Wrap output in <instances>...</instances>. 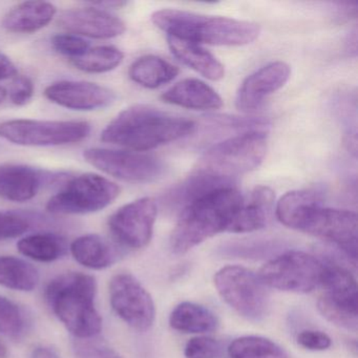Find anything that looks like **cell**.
I'll use <instances>...</instances> for the list:
<instances>
[{"label": "cell", "instance_id": "obj_1", "mask_svg": "<svg viewBox=\"0 0 358 358\" xmlns=\"http://www.w3.org/2000/svg\"><path fill=\"white\" fill-rule=\"evenodd\" d=\"M312 190L287 192L276 204V217L291 229L317 236L336 246L350 261L357 259V215L350 210L322 207Z\"/></svg>", "mask_w": 358, "mask_h": 358}, {"label": "cell", "instance_id": "obj_2", "mask_svg": "<svg viewBox=\"0 0 358 358\" xmlns=\"http://www.w3.org/2000/svg\"><path fill=\"white\" fill-rule=\"evenodd\" d=\"M196 123L189 119L137 104L122 110L101 133L106 143L143 152L192 135Z\"/></svg>", "mask_w": 358, "mask_h": 358}, {"label": "cell", "instance_id": "obj_3", "mask_svg": "<svg viewBox=\"0 0 358 358\" xmlns=\"http://www.w3.org/2000/svg\"><path fill=\"white\" fill-rule=\"evenodd\" d=\"M244 199L234 186L220 188L184 206L171 236V250L184 255L221 232L227 231Z\"/></svg>", "mask_w": 358, "mask_h": 358}, {"label": "cell", "instance_id": "obj_4", "mask_svg": "<svg viewBox=\"0 0 358 358\" xmlns=\"http://www.w3.org/2000/svg\"><path fill=\"white\" fill-rule=\"evenodd\" d=\"M152 22L167 36L198 45L241 47L253 43L261 33L259 24L255 22L175 9L155 12Z\"/></svg>", "mask_w": 358, "mask_h": 358}, {"label": "cell", "instance_id": "obj_5", "mask_svg": "<svg viewBox=\"0 0 358 358\" xmlns=\"http://www.w3.org/2000/svg\"><path fill=\"white\" fill-rule=\"evenodd\" d=\"M97 282L81 272H68L50 282L45 299L56 317L77 339L101 332L102 318L95 305Z\"/></svg>", "mask_w": 358, "mask_h": 358}, {"label": "cell", "instance_id": "obj_6", "mask_svg": "<svg viewBox=\"0 0 358 358\" xmlns=\"http://www.w3.org/2000/svg\"><path fill=\"white\" fill-rule=\"evenodd\" d=\"M266 131H251L213 144L194 167L196 173L236 184V178L257 169L267 154Z\"/></svg>", "mask_w": 358, "mask_h": 358}, {"label": "cell", "instance_id": "obj_7", "mask_svg": "<svg viewBox=\"0 0 358 358\" xmlns=\"http://www.w3.org/2000/svg\"><path fill=\"white\" fill-rule=\"evenodd\" d=\"M213 282L220 296L238 315L251 322L267 316L269 291L255 272L242 266H226L215 273Z\"/></svg>", "mask_w": 358, "mask_h": 358}, {"label": "cell", "instance_id": "obj_8", "mask_svg": "<svg viewBox=\"0 0 358 358\" xmlns=\"http://www.w3.org/2000/svg\"><path fill=\"white\" fill-rule=\"evenodd\" d=\"M120 194L114 182L96 173H83L73 178L47 203V210L54 215H89L110 206Z\"/></svg>", "mask_w": 358, "mask_h": 358}, {"label": "cell", "instance_id": "obj_9", "mask_svg": "<svg viewBox=\"0 0 358 358\" xmlns=\"http://www.w3.org/2000/svg\"><path fill=\"white\" fill-rule=\"evenodd\" d=\"M92 127L85 121L15 119L0 123V138L10 143L32 148L68 145L89 137Z\"/></svg>", "mask_w": 358, "mask_h": 358}, {"label": "cell", "instance_id": "obj_10", "mask_svg": "<svg viewBox=\"0 0 358 358\" xmlns=\"http://www.w3.org/2000/svg\"><path fill=\"white\" fill-rule=\"evenodd\" d=\"M320 286L324 293L318 311L331 324L356 332L358 328L357 282L350 270L337 264H324Z\"/></svg>", "mask_w": 358, "mask_h": 358}, {"label": "cell", "instance_id": "obj_11", "mask_svg": "<svg viewBox=\"0 0 358 358\" xmlns=\"http://www.w3.org/2000/svg\"><path fill=\"white\" fill-rule=\"evenodd\" d=\"M324 268V264L314 255L291 250L270 259L257 275L267 288L309 293L320 286Z\"/></svg>", "mask_w": 358, "mask_h": 358}, {"label": "cell", "instance_id": "obj_12", "mask_svg": "<svg viewBox=\"0 0 358 358\" xmlns=\"http://www.w3.org/2000/svg\"><path fill=\"white\" fill-rule=\"evenodd\" d=\"M83 158L102 173L129 183H152L164 175V162L152 155L133 150L89 148Z\"/></svg>", "mask_w": 358, "mask_h": 358}, {"label": "cell", "instance_id": "obj_13", "mask_svg": "<svg viewBox=\"0 0 358 358\" xmlns=\"http://www.w3.org/2000/svg\"><path fill=\"white\" fill-rule=\"evenodd\" d=\"M110 303L115 313L138 332H146L154 324V299L133 274L121 272L110 280Z\"/></svg>", "mask_w": 358, "mask_h": 358}, {"label": "cell", "instance_id": "obj_14", "mask_svg": "<svg viewBox=\"0 0 358 358\" xmlns=\"http://www.w3.org/2000/svg\"><path fill=\"white\" fill-rule=\"evenodd\" d=\"M157 215L158 206L154 199H138L110 215L108 229L121 246L135 250L142 249L152 240Z\"/></svg>", "mask_w": 358, "mask_h": 358}, {"label": "cell", "instance_id": "obj_15", "mask_svg": "<svg viewBox=\"0 0 358 358\" xmlns=\"http://www.w3.org/2000/svg\"><path fill=\"white\" fill-rule=\"evenodd\" d=\"M48 100L68 110L92 112L108 108L116 95L112 90L87 81L64 80L52 83L45 90Z\"/></svg>", "mask_w": 358, "mask_h": 358}, {"label": "cell", "instance_id": "obj_16", "mask_svg": "<svg viewBox=\"0 0 358 358\" xmlns=\"http://www.w3.org/2000/svg\"><path fill=\"white\" fill-rule=\"evenodd\" d=\"M58 24L71 34L93 39H112L124 34V22L110 12L95 6L66 10Z\"/></svg>", "mask_w": 358, "mask_h": 358}, {"label": "cell", "instance_id": "obj_17", "mask_svg": "<svg viewBox=\"0 0 358 358\" xmlns=\"http://www.w3.org/2000/svg\"><path fill=\"white\" fill-rule=\"evenodd\" d=\"M291 69L282 62H271L243 81L236 95V108L252 113L272 94L282 89L290 78Z\"/></svg>", "mask_w": 358, "mask_h": 358}, {"label": "cell", "instance_id": "obj_18", "mask_svg": "<svg viewBox=\"0 0 358 358\" xmlns=\"http://www.w3.org/2000/svg\"><path fill=\"white\" fill-rule=\"evenodd\" d=\"M50 179L45 171L28 165H0V198L16 203L32 200Z\"/></svg>", "mask_w": 358, "mask_h": 358}, {"label": "cell", "instance_id": "obj_19", "mask_svg": "<svg viewBox=\"0 0 358 358\" xmlns=\"http://www.w3.org/2000/svg\"><path fill=\"white\" fill-rule=\"evenodd\" d=\"M275 194L267 186H257L248 200L243 202L228 232L246 234L257 231L267 226L274 208Z\"/></svg>", "mask_w": 358, "mask_h": 358}, {"label": "cell", "instance_id": "obj_20", "mask_svg": "<svg viewBox=\"0 0 358 358\" xmlns=\"http://www.w3.org/2000/svg\"><path fill=\"white\" fill-rule=\"evenodd\" d=\"M163 101L180 108L196 110H219L223 106L221 96L199 79H184L167 90Z\"/></svg>", "mask_w": 358, "mask_h": 358}, {"label": "cell", "instance_id": "obj_21", "mask_svg": "<svg viewBox=\"0 0 358 358\" xmlns=\"http://www.w3.org/2000/svg\"><path fill=\"white\" fill-rule=\"evenodd\" d=\"M57 14V8L48 1H26L12 8L3 20L6 31L32 34L45 29Z\"/></svg>", "mask_w": 358, "mask_h": 358}, {"label": "cell", "instance_id": "obj_22", "mask_svg": "<svg viewBox=\"0 0 358 358\" xmlns=\"http://www.w3.org/2000/svg\"><path fill=\"white\" fill-rule=\"evenodd\" d=\"M167 41L171 53L182 64L209 80L217 81L223 78L225 75L223 64L202 45L173 36H167Z\"/></svg>", "mask_w": 358, "mask_h": 358}, {"label": "cell", "instance_id": "obj_23", "mask_svg": "<svg viewBox=\"0 0 358 358\" xmlns=\"http://www.w3.org/2000/svg\"><path fill=\"white\" fill-rule=\"evenodd\" d=\"M70 250L77 263L93 270L110 267L118 257L110 243L98 234L79 236L71 244Z\"/></svg>", "mask_w": 358, "mask_h": 358}, {"label": "cell", "instance_id": "obj_24", "mask_svg": "<svg viewBox=\"0 0 358 358\" xmlns=\"http://www.w3.org/2000/svg\"><path fill=\"white\" fill-rule=\"evenodd\" d=\"M169 324L175 330L192 334L211 333L219 328V318L208 308L190 301L179 303L171 312Z\"/></svg>", "mask_w": 358, "mask_h": 358}, {"label": "cell", "instance_id": "obj_25", "mask_svg": "<svg viewBox=\"0 0 358 358\" xmlns=\"http://www.w3.org/2000/svg\"><path fill=\"white\" fill-rule=\"evenodd\" d=\"M179 74V69L163 58L146 55L138 58L129 66V78L146 89H158L171 83Z\"/></svg>", "mask_w": 358, "mask_h": 358}, {"label": "cell", "instance_id": "obj_26", "mask_svg": "<svg viewBox=\"0 0 358 358\" xmlns=\"http://www.w3.org/2000/svg\"><path fill=\"white\" fill-rule=\"evenodd\" d=\"M39 282L38 270L24 259L12 255L0 257V286L29 292Z\"/></svg>", "mask_w": 358, "mask_h": 358}, {"label": "cell", "instance_id": "obj_27", "mask_svg": "<svg viewBox=\"0 0 358 358\" xmlns=\"http://www.w3.org/2000/svg\"><path fill=\"white\" fill-rule=\"evenodd\" d=\"M17 248L22 255L33 261L51 263L66 255L68 244L57 234L43 232L24 236L18 242Z\"/></svg>", "mask_w": 358, "mask_h": 358}, {"label": "cell", "instance_id": "obj_28", "mask_svg": "<svg viewBox=\"0 0 358 358\" xmlns=\"http://www.w3.org/2000/svg\"><path fill=\"white\" fill-rule=\"evenodd\" d=\"M124 59V54L113 45L91 48L87 53L71 64L81 72L89 74H103L118 68Z\"/></svg>", "mask_w": 358, "mask_h": 358}, {"label": "cell", "instance_id": "obj_29", "mask_svg": "<svg viewBox=\"0 0 358 358\" xmlns=\"http://www.w3.org/2000/svg\"><path fill=\"white\" fill-rule=\"evenodd\" d=\"M228 354L231 358H288L286 350L275 341L253 335L234 339Z\"/></svg>", "mask_w": 358, "mask_h": 358}, {"label": "cell", "instance_id": "obj_30", "mask_svg": "<svg viewBox=\"0 0 358 358\" xmlns=\"http://www.w3.org/2000/svg\"><path fill=\"white\" fill-rule=\"evenodd\" d=\"M29 328L26 312L17 303L0 295V333L18 341L26 335Z\"/></svg>", "mask_w": 358, "mask_h": 358}, {"label": "cell", "instance_id": "obj_31", "mask_svg": "<svg viewBox=\"0 0 358 358\" xmlns=\"http://www.w3.org/2000/svg\"><path fill=\"white\" fill-rule=\"evenodd\" d=\"M35 217L18 211H0V241L20 238L32 228Z\"/></svg>", "mask_w": 358, "mask_h": 358}, {"label": "cell", "instance_id": "obj_32", "mask_svg": "<svg viewBox=\"0 0 358 358\" xmlns=\"http://www.w3.org/2000/svg\"><path fill=\"white\" fill-rule=\"evenodd\" d=\"M51 43L58 54L70 57L71 60L80 57L91 49L89 41L74 34L55 35L52 37Z\"/></svg>", "mask_w": 358, "mask_h": 358}, {"label": "cell", "instance_id": "obj_33", "mask_svg": "<svg viewBox=\"0 0 358 358\" xmlns=\"http://www.w3.org/2000/svg\"><path fill=\"white\" fill-rule=\"evenodd\" d=\"M222 352V345L217 339L198 336L186 343L184 355L186 358H217Z\"/></svg>", "mask_w": 358, "mask_h": 358}, {"label": "cell", "instance_id": "obj_34", "mask_svg": "<svg viewBox=\"0 0 358 358\" xmlns=\"http://www.w3.org/2000/svg\"><path fill=\"white\" fill-rule=\"evenodd\" d=\"M94 338V337H93ZM93 338L78 339L75 341L74 350L76 358H121L112 348Z\"/></svg>", "mask_w": 358, "mask_h": 358}, {"label": "cell", "instance_id": "obj_35", "mask_svg": "<svg viewBox=\"0 0 358 358\" xmlns=\"http://www.w3.org/2000/svg\"><path fill=\"white\" fill-rule=\"evenodd\" d=\"M35 87L32 79L22 75H17L12 83L10 90V100L16 106H24L32 100Z\"/></svg>", "mask_w": 358, "mask_h": 358}, {"label": "cell", "instance_id": "obj_36", "mask_svg": "<svg viewBox=\"0 0 358 358\" xmlns=\"http://www.w3.org/2000/svg\"><path fill=\"white\" fill-rule=\"evenodd\" d=\"M297 343L310 351H324L332 345V339L327 333L317 330H303L297 335Z\"/></svg>", "mask_w": 358, "mask_h": 358}, {"label": "cell", "instance_id": "obj_37", "mask_svg": "<svg viewBox=\"0 0 358 358\" xmlns=\"http://www.w3.org/2000/svg\"><path fill=\"white\" fill-rule=\"evenodd\" d=\"M17 76V69L11 59L5 54L0 53V81L15 78Z\"/></svg>", "mask_w": 358, "mask_h": 358}, {"label": "cell", "instance_id": "obj_38", "mask_svg": "<svg viewBox=\"0 0 358 358\" xmlns=\"http://www.w3.org/2000/svg\"><path fill=\"white\" fill-rule=\"evenodd\" d=\"M30 358H62L53 348L48 345H37L31 352Z\"/></svg>", "mask_w": 358, "mask_h": 358}, {"label": "cell", "instance_id": "obj_39", "mask_svg": "<svg viewBox=\"0 0 358 358\" xmlns=\"http://www.w3.org/2000/svg\"><path fill=\"white\" fill-rule=\"evenodd\" d=\"M8 355H9V352H8L7 347L3 341H0V358H8Z\"/></svg>", "mask_w": 358, "mask_h": 358}, {"label": "cell", "instance_id": "obj_40", "mask_svg": "<svg viewBox=\"0 0 358 358\" xmlns=\"http://www.w3.org/2000/svg\"><path fill=\"white\" fill-rule=\"evenodd\" d=\"M8 95H9V93H8L7 90L0 85V104H3L6 101Z\"/></svg>", "mask_w": 358, "mask_h": 358}]
</instances>
